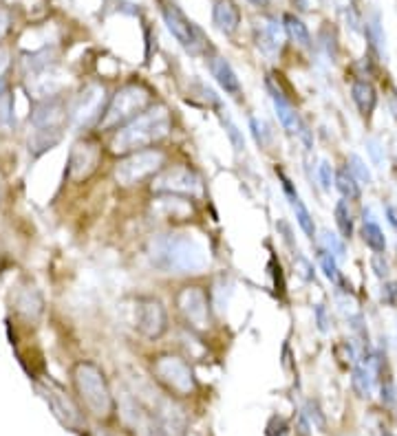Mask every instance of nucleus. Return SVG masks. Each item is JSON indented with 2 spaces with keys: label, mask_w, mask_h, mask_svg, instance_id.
<instances>
[{
  "label": "nucleus",
  "mask_w": 397,
  "mask_h": 436,
  "mask_svg": "<svg viewBox=\"0 0 397 436\" xmlns=\"http://www.w3.org/2000/svg\"><path fill=\"white\" fill-rule=\"evenodd\" d=\"M172 130V117L168 108L161 104L150 106L148 111H144L139 117H135L133 122L122 126L120 130H115L111 137V152L120 157H128L133 152L148 150L155 144L170 135Z\"/></svg>",
  "instance_id": "1"
},
{
  "label": "nucleus",
  "mask_w": 397,
  "mask_h": 436,
  "mask_svg": "<svg viewBox=\"0 0 397 436\" xmlns=\"http://www.w3.org/2000/svg\"><path fill=\"white\" fill-rule=\"evenodd\" d=\"M150 260L159 271L168 273H198L207 267V251L183 233L159 236L150 244Z\"/></svg>",
  "instance_id": "2"
},
{
  "label": "nucleus",
  "mask_w": 397,
  "mask_h": 436,
  "mask_svg": "<svg viewBox=\"0 0 397 436\" xmlns=\"http://www.w3.org/2000/svg\"><path fill=\"white\" fill-rule=\"evenodd\" d=\"M152 106V93L150 89L141 82H131L126 87H122L113 95L111 102L106 104L98 128L102 133H115L122 126L133 122L135 117H139L144 111H148Z\"/></svg>",
  "instance_id": "3"
},
{
  "label": "nucleus",
  "mask_w": 397,
  "mask_h": 436,
  "mask_svg": "<svg viewBox=\"0 0 397 436\" xmlns=\"http://www.w3.org/2000/svg\"><path fill=\"white\" fill-rule=\"evenodd\" d=\"M73 381H76V390L82 403H84L93 417L98 419L111 417L115 410V399L100 366L91 364V361H80L73 368Z\"/></svg>",
  "instance_id": "4"
},
{
  "label": "nucleus",
  "mask_w": 397,
  "mask_h": 436,
  "mask_svg": "<svg viewBox=\"0 0 397 436\" xmlns=\"http://www.w3.org/2000/svg\"><path fill=\"white\" fill-rule=\"evenodd\" d=\"M152 375L161 386L168 388L177 397H190L196 390V379L190 364L179 355H157L152 359Z\"/></svg>",
  "instance_id": "5"
},
{
  "label": "nucleus",
  "mask_w": 397,
  "mask_h": 436,
  "mask_svg": "<svg viewBox=\"0 0 397 436\" xmlns=\"http://www.w3.org/2000/svg\"><path fill=\"white\" fill-rule=\"evenodd\" d=\"M166 165V154L159 148H148V150L133 152L124 157L115 168V181L122 187L139 185L141 181L157 176Z\"/></svg>",
  "instance_id": "6"
},
{
  "label": "nucleus",
  "mask_w": 397,
  "mask_h": 436,
  "mask_svg": "<svg viewBox=\"0 0 397 436\" xmlns=\"http://www.w3.org/2000/svg\"><path fill=\"white\" fill-rule=\"evenodd\" d=\"M174 306L179 311L185 326L194 333H205L212 324L210 295L198 284L181 286L174 295Z\"/></svg>",
  "instance_id": "7"
},
{
  "label": "nucleus",
  "mask_w": 397,
  "mask_h": 436,
  "mask_svg": "<svg viewBox=\"0 0 397 436\" xmlns=\"http://www.w3.org/2000/svg\"><path fill=\"white\" fill-rule=\"evenodd\" d=\"M150 190L155 194H177L194 198L196 194H201V179L188 165L163 168L159 174L152 176Z\"/></svg>",
  "instance_id": "8"
},
{
  "label": "nucleus",
  "mask_w": 397,
  "mask_h": 436,
  "mask_svg": "<svg viewBox=\"0 0 397 436\" xmlns=\"http://www.w3.org/2000/svg\"><path fill=\"white\" fill-rule=\"evenodd\" d=\"M36 390L38 395L43 397L47 401V406L51 408V412L56 414V419L60 423H65L67 428H73V430H80L82 428V414H80V408L73 403V399L65 392V388H62L60 384H56V381H38L36 384Z\"/></svg>",
  "instance_id": "9"
},
{
  "label": "nucleus",
  "mask_w": 397,
  "mask_h": 436,
  "mask_svg": "<svg viewBox=\"0 0 397 436\" xmlns=\"http://www.w3.org/2000/svg\"><path fill=\"white\" fill-rule=\"evenodd\" d=\"M106 97H104V89L98 84H91L82 91L69 111V119L78 128H87L91 124H100L104 111H106Z\"/></svg>",
  "instance_id": "10"
},
{
  "label": "nucleus",
  "mask_w": 397,
  "mask_h": 436,
  "mask_svg": "<svg viewBox=\"0 0 397 436\" xmlns=\"http://www.w3.org/2000/svg\"><path fill=\"white\" fill-rule=\"evenodd\" d=\"M135 326L146 339H159L168 331V313L157 297H139L135 308Z\"/></svg>",
  "instance_id": "11"
},
{
  "label": "nucleus",
  "mask_w": 397,
  "mask_h": 436,
  "mask_svg": "<svg viewBox=\"0 0 397 436\" xmlns=\"http://www.w3.org/2000/svg\"><path fill=\"white\" fill-rule=\"evenodd\" d=\"M161 14L166 25H168V31L177 38V42L188 51L196 56V53H201L203 47V34L194 27V23H190L179 7L174 5H161Z\"/></svg>",
  "instance_id": "12"
},
{
  "label": "nucleus",
  "mask_w": 397,
  "mask_h": 436,
  "mask_svg": "<svg viewBox=\"0 0 397 436\" xmlns=\"http://www.w3.org/2000/svg\"><path fill=\"white\" fill-rule=\"evenodd\" d=\"M102 157V146L93 139H80L73 144L71 154H69V176L73 181H87L93 172L98 170Z\"/></svg>",
  "instance_id": "13"
},
{
  "label": "nucleus",
  "mask_w": 397,
  "mask_h": 436,
  "mask_svg": "<svg viewBox=\"0 0 397 436\" xmlns=\"http://www.w3.org/2000/svg\"><path fill=\"white\" fill-rule=\"evenodd\" d=\"M152 211L159 220L168 222L190 220V216H194L192 198L177 194H159V198H152Z\"/></svg>",
  "instance_id": "14"
},
{
  "label": "nucleus",
  "mask_w": 397,
  "mask_h": 436,
  "mask_svg": "<svg viewBox=\"0 0 397 436\" xmlns=\"http://www.w3.org/2000/svg\"><path fill=\"white\" fill-rule=\"evenodd\" d=\"M212 18L218 31H223L225 36H232L241 25V12L232 0H216L212 9Z\"/></svg>",
  "instance_id": "15"
},
{
  "label": "nucleus",
  "mask_w": 397,
  "mask_h": 436,
  "mask_svg": "<svg viewBox=\"0 0 397 436\" xmlns=\"http://www.w3.org/2000/svg\"><path fill=\"white\" fill-rule=\"evenodd\" d=\"M351 100L358 106V111L364 119H371L375 106H378V91H375V87L367 80H355L351 84Z\"/></svg>",
  "instance_id": "16"
},
{
  "label": "nucleus",
  "mask_w": 397,
  "mask_h": 436,
  "mask_svg": "<svg viewBox=\"0 0 397 436\" xmlns=\"http://www.w3.org/2000/svg\"><path fill=\"white\" fill-rule=\"evenodd\" d=\"M210 71H212L214 80L218 82V87H221L227 95H232V97H238V95H241V82H238L232 65H229L225 58H214L210 62Z\"/></svg>",
  "instance_id": "17"
},
{
  "label": "nucleus",
  "mask_w": 397,
  "mask_h": 436,
  "mask_svg": "<svg viewBox=\"0 0 397 436\" xmlns=\"http://www.w3.org/2000/svg\"><path fill=\"white\" fill-rule=\"evenodd\" d=\"M256 45L265 53H276L280 49V27L276 20H267V25L256 29Z\"/></svg>",
  "instance_id": "18"
},
{
  "label": "nucleus",
  "mask_w": 397,
  "mask_h": 436,
  "mask_svg": "<svg viewBox=\"0 0 397 436\" xmlns=\"http://www.w3.org/2000/svg\"><path fill=\"white\" fill-rule=\"evenodd\" d=\"M283 27H285V31H287V36L296 42L298 47H302V49H309L311 47V34H309V29H307V25L302 23L300 18H296L294 14H285V18H283Z\"/></svg>",
  "instance_id": "19"
},
{
  "label": "nucleus",
  "mask_w": 397,
  "mask_h": 436,
  "mask_svg": "<svg viewBox=\"0 0 397 436\" xmlns=\"http://www.w3.org/2000/svg\"><path fill=\"white\" fill-rule=\"evenodd\" d=\"M336 190L342 194V198H349V200H360V196H362L358 179H355L349 170H340V172H336Z\"/></svg>",
  "instance_id": "20"
},
{
  "label": "nucleus",
  "mask_w": 397,
  "mask_h": 436,
  "mask_svg": "<svg viewBox=\"0 0 397 436\" xmlns=\"http://www.w3.org/2000/svg\"><path fill=\"white\" fill-rule=\"evenodd\" d=\"M351 386L355 390V395L362 399H369L373 392V379H371V370L367 366H353L351 372Z\"/></svg>",
  "instance_id": "21"
},
{
  "label": "nucleus",
  "mask_w": 397,
  "mask_h": 436,
  "mask_svg": "<svg viewBox=\"0 0 397 436\" xmlns=\"http://www.w3.org/2000/svg\"><path fill=\"white\" fill-rule=\"evenodd\" d=\"M362 238L367 242V247L375 253H382L386 249V236L384 231L380 229L378 222L373 220H364V227H362Z\"/></svg>",
  "instance_id": "22"
},
{
  "label": "nucleus",
  "mask_w": 397,
  "mask_h": 436,
  "mask_svg": "<svg viewBox=\"0 0 397 436\" xmlns=\"http://www.w3.org/2000/svg\"><path fill=\"white\" fill-rule=\"evenodd\" d=\"M364 34H367V38L371 42V47L375 49V53H378V56H382L386 38H384V31H382L380 16L378 14H373V18H367V25H364Z\"/></svg>",
  "instance_id": "23"
},
{
  "label": "nucleus",
  "mask_w": 397,
  "mask_h": 436,
  "mask_svg": "<svg viewBox=\"0 0 397 436\" xmlns=\"http://www.w3.org/2000/svg\"><path fill=\"white\" fill-rule=\"evenodd\" d=\"M333 216H336V225L340 229L342 238H351L353 236V216L349 211L347 200H338L336 209H333Z\"/></svg>",
  "instance_id": "24"
},
{
  "label": "nucleus",
  "mask_w": 397,
  "mask_h": 436,
  "mask_svg": "<svg viewBox=\"0 0 397 436\" xmlns=\"http://www.w3.org/2000/svg\"><path fill=\"white\" fill-rule=\"evenodd\" d=\"M318 260H320L322 273L327 275V280H331V282H342V273H340V269H338L336 256H333L331 251H327V249H320V253H318Z\"/></svg>",
  "instance_id": "25"
},
{
  "label": "nucleus",
  "mask_w": 397,
  "mask_h": 436,
  "mask_svg": "<svg viewBox=\"0 0 397 436\" xmlns=\"http://www.w3.org/2000/svg\"><path fill=\"white\" fill-rule=\"evenodd\" d=\"M291 207H294V211H296V220H298L300 229L305 231L307 238L313 240V238H316V225H313V218L309 214V209L305 207V203H302V200H296V203H291Z\"/></svg>",
  "instance_id": "26"
},
{
  "label": "nucleus",
  "mask_w": 397,
  "mask_h": 436,
  "mask_svg": "<svg viewBox=\"0 0 397 436\" xmlns=\"http://www.w3.org/2000/svg\"><path fill=\"white\" fill-rule=\"evenodd\" d=\"M347 165H349V172L360 181V183H371L373 181V176H371V172H369V168H367V163L362 161V159L358 157V154H349V161H347Z\"/></svg>",
  "instance_id": "27"
},
{
  "label": "nucleus",
  "mask_w": 397,
  "mask_h": 436,
  "mask_svg": "<svg viewBox=\"0 0 397 436\" xmlns=\"http://www.w3.org/2000/svg\"><path fill=\"white\" fill-rule=\"evenodd\" d=\"M322 244H325L322 249L331 251L336 258H344V253H347V249H344V242H342V236H338V233H333L331 229H325V231H322Z\"/></svg>",
  "instance_id": "28"
},
{
  "label": "nucleus",
  "mask_w": 397,
  "mask_h": 436,
  "mask_svg": "<svg viewBox=\"0 0 397 436\" xmlns=\"http://www.w3.org/2000/svg\"><path fill=\"white\" fill-rule=\"evenodd\" d=\"M249 128H252V135H254V141L260 146V148H265L271 139V133L267 128V124L263 119H258V117H252L249 119Z\"/></svg>",
  "instance_id": "29"
},
{
  "label": "nucleus",
  "mask_w": 397,
  "mask_h": 436,
  "mask_svg": "<svg viewBox=\"0 0 397 436\" xmlns=\"http://www.w3.org/2000/svg\"><path fill=\"white\" fill-rule=\"evenodd\" d=\"M223 128H225V133H227V137H229V141H232L234 150H236V152H243V150H245L243 133L236 128V124H234L232 119H229V117H225V119H223Z\"/></svg>",
  "instance_id": "30"
},
{
  "label": "nucleus",
  "mask_w": 397,
  "mask_h": 436,
  "mask_svg": "<svg viewBox=\"0 0 397 436\" xmlns=\"http://www.w3.org/2000/svg\"><path fill=\"white\" fill-rule=\"evenodd\" d=\"M305 417L311 421V425H316L318 430H325L327 428V419H325V414H322L320 406H318V401H307V406H305Z\"/></svg>",
  "instance_id": "31"
},
{
  "label": "nucleus",
  "mask_w": 397,
  "mask_h": 436,
  "mask_svg": "<svg viewBox=\"0 0 397 436\" xmlns=\"http://www.w3.org/2000/svg\"><path fill=\"white\" fill-rule=\"evenodd\" d=\"M296 256H294V267L298 271V275L302 280H307V282H313L316 280V271H313V264L305 258V256H300L298 251H294Z\"/></svg>",
  "instance_id": "32"
},
{
  "label": "nucleus",
  "mask_w": 397,
  "mask_h": 436,
  "mask_svg": "<svg viewBox=\"0 0 397 436\" xmlns=\"http://www.w3.org/2000/svg\"><path fill=\"white\" fill-rule=\"evenodd\" d=\"M318 176H320V185L325 192H329L331 185H336V172H333V168L327 161H322L318 165Z\"/></svg>",
  "instance_id": "33"
},
{
  "label": "nucleus",
  "mask_w": 397,
  "mask_h": 436,
  "mask_svg": "<svg viewBox=\"0 0 397 436\" xmlns=\"http://www.w3.org/2000/svg\"><path fill=\"white\" fill-rule=\"evenodd\" d=\"M267 436H289V425L283 417H271L267 423Z\"/></svg>",
  "instance_id": "34"
},
{
  "label": "nucleus",
  "mask_w": 397,
  "mask_h": 436,
  "mask_svg": "<svg viewBox=\"0 0 397 436\" xmlns=\"http://www.w3.org/2000/svg\"><path fill=\"white\" fill-rule=\"evenodd\" d=\"M382 302L397 308V282H384L382 284Z\"/></svg>",
  "instance_id": "35"
},
{
  "label": "nucleus",
  "mask_w": 397,
  "mask_h": 436,
  "mask_svg": "<svg viewBox=\"0 0 397 436\" xmlns=\"http://www.w3.org/2000/svg\"><path fill=\"white\" fill-rule=\"evenodd\" d=\"M336 355H338V359L344 361V364L353 366V361H355V350H353V346H351L349 342H340V344L336 346Z\"/></svg>",
  "instance_id": "36"
},
{
  "label": "nucleus",
  "mask_w": 397,
  "mask_h": 436,
  "mask_svg": "<svg viewBox=\"0 0 397 436\" xmlns=\"http://www.w3.org/2000/svg\"><path fill=\"white\" fill-rule=\"evenodd\" d=\"M371 267H373V271H375L378 278H386V275H389V264H386L382 253H375V256L371 258Z\"/></svg>",
  "instance_id": "37"
},
{
  "label": "nucleus",
  "mask_w": 397,
  "mask_h": 436,
  "mask_svg": "<svg viewBox=\"0 0 397 436\" xmlns=\"http://www.w3.org/2000/svg\"><path fill=\"white\" fill-rule=\"evenodd\" d=\"M313 313H316V322H318V328L320 333H327L329 331V317H327V308L318 304L316 308H313Z\"/></svg>",
  "instance_id": "38"
},
{
  "label": "nucleus",
  "mask_w": 397,
  "mask_h": 436,
  "mask_svg": "<svg viewBox=\"0 0 397 436\" xmlns=\"http://www.w3.org/2000/svg\"><path fill=\"white\" fill-rule=\"evenodd\" d=\"M367 148H369V154H371V159H373V163L375 165H380L382 163V152H384V148L375 141V139H369L367 141Z\"/></svg>",
  "instance_id": "39"
},
{
  "label": "nucleus",
  "mask_w": 397,
  "mask_h": 436,
  "mask_svg": "<svg viewBox=\"0 0 397 436\" xmlns=\"http://www.w3.org/2000/svg\"><path fill=\"white\" fill-rule=\"evenodd\" d=\"M386 218H389L391 227H393V229H397V207H395V205L386 207Z\"/></svg>",
  "instance_id": "40"
},
{
  "label": "nucleus",
  "mask_w": 397,
  "mask_h": 436,
  "mask_svg": "<svg viewBox=\"0 0 397 436\" xmlns=\"http://www.w3.org/2000/svg\"><path fill=\"white\" fill-rule=\"evenodd\" d=\"M298 434L300 436H309V423H307V417L302 414V417L298 419Z\"/></svg>",
  "instance_id": "41"
},
{
  "label": "nucleus",
  "mask_w": 397,
  "mask_h": 436,
  "mask_svg": "<svg viewBox=\"0 0 397 436\" xmlns=\"http://www.w3.org/2000/svg\"><path fill=\"white\" fill-rule=\"evenodd\" d=\"M382 401H386V403L393 401V386L391 384L382 386Z\"/></svg>",
  "instance_id": "42"
},
{
  "label": "nucleus",
  "mask_w": 397,
  "mask_h": 436,
  "mask_svg": "<svg viewBox=\"0 0 397 436\" xmlns=\"http://www.w3.org/2000/svg\"><path fill=\"white\" fill-rule=\"evenodd\" d=\"M389 111L393 115V119L397 122V93H393L391 97H389Z\"/></svg>",
  "instance_id": "43"
},
{
  "label": "nucleus",
  "mask_w": 397,
  "mask_h": 436,
  "mask_svg": "<svg viewBox=\"0 0 397 436\" xmlns=\"http://www.w3.org/2000/svg\"><path fill=\"white\" fill-rule=\"evenodd\" d=\"M7 65H9V62H7V53H5V51H0V76H3V73H5Z\"/></svg>",
  "instance_id": "44"
},
{
  "label": "nucleus",
  "mask_w": 397,
  "mask_h": 436,
  "mask_svg": "<svg viewBox=\"0 0 397 436\" xmlns=\"http://www.w3.org/2000/svg\"><path fill=\"white\" fill-rule=\"evenodd\" d=\"M5 31H7V16L0 12V38H3Z\"/></svg>",
  "instance_id": "45"
},
{
  "label": "nucleus",
  "mask_w": 397,
  "mask_h": 436,
  "mask_svg": "<svg viewBox=\"0 0 397 436\" xmlns=\"http://www.w3.org/2000/svg\"><path fill=\"white\" fill-rule=\"evenodd\" d=\"M249 3L256 5V7H267V5H269V0H249Z\"/></svg>",
  "instance_id": "46"
},
{
  "label": "nucleus",
  "mask_w": 397,
  "mask_h": 436,
  "mask_svg": "<svg viewBox=\"0 0 397 436\" xmlns=\"http://www.w3.org/2000/svg\"><path fill=\"white\" fill-rule=\"evenodd\" d=\"M95 436H120V434H113V432H95Z\"/></svg>",
  "instance_id": "47"
},
{
  "label": "nucleus",
  "mask_w": 397,
  "mask_h": 436,
  "mask_svg": "<svg viewBox=\"0 0 397 436\" xmlns=\"http://www.w3.org/2000/svg\"><path fill=\"white\" fill-rule=\"evenodd\" d=\"M384 436H393V434H389V432H386V434H384Z\"/></svg>",
  "instance_id": "48"
}]
</instances>
